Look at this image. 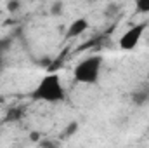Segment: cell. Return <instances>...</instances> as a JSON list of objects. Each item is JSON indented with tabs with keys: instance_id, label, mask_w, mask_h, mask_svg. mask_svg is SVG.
<instances>
[{
	"instance_id": "6da1fadb",
	"label": "cell",
	"mask_w": 149,
	"mask_h": 148,
	"mask_svg": "<svg viewBox=\"0 0 149 148\" xmlns=\"http://www.w3.org/2000/svg\"><path fill=\"white\" fill-rule=\"evenodd\" d=\"M31 98L35 101H45V103H61L66 98L64 87L61 84V77L57 73H47L31 92Z\"/></svg>"
},
{
	"instance_id": "7a4b0ae2",
	"label": "cell",
	"mask_w": 149,
	"mask_h": 148,
	"mask_svg": "<svg viewBox=\"0 0 149 148\" xmlns=\"http://www.w3.org/2000/svg\"><path fill=\"white\" fill-rule=\"evenodd\" d=\"M101 66H102V58L101 56H88L81 59L73 70V77L78 84H87L94 85L99 82L101 75Z\"/></svg>"
},
{
	"instance_id": "3957f363",
	"label": "cell",
	"mask_w": 149,
	"mask_h": 148,
	"mask_svg": "<svg viewBox=\"0 0 149 148\" xmlns=\"http://www.w3.org/2000/svg\"><path fill=\"white\" fill-rule=\"evenodd\" d=\"M148 25L146 23H139V25H134L130 26L121 37H120V49L123 51H134L137 47V44L141 42V37L144 35Z\"/></svg>"
},
{
	"instance_id": "277c9868",
	"label": "cell",
	"mask_w": 149,
	"mask_h": 148,
	"mask_svg": "<svg viewBox=\"0 0 149 148\" xmlns=\"http://www.w3.org/2000/svg\"><path fill=\"white\" fill-rule=\"evenodd\" d=\"M88 30V21L85 18H78L74 19L73 23H70L68 30H66V38H74V37H80L81 33H85Z\"/></svg>"
},
{
	"instance_id": "5b68a950",
	"label": "cell",
	"mask_w": 149,
	"mask_h": 148,
	"mask_svg": "<svg viewBox=\"0 0 149 148\" xmlns=\"http://www.w3.org/2000/svg\"><path fill=\"white\" fill-rule=\"evenodd\" d=\"M130 99H132V103L137 105V106H144V105H148L149 103V84L148 85H141V87H137V89L132 92Z\"/></svg>"
},
{
	"instance_id": "8992f818",
	"label": "cell",
	"mask_w": 149,
	"mask_h": 148,
	"mask_svg": "<svg viewBox=\"0 0 149 148\" xmlns=\"http://www.w3.org/2000/svg\"><path fill=\"white\" fill-rule=\"evenodd\" d=\"M23 115H24V110H23V108H19V106H10V108L7 110V113H5V117H3V122H7V124L17 122V120L23 118Z\"/></svg>"
},
{
	"instance_id": "52a82bcc",
	"label": "cell",
	"mask_w": 149,
	"mask_h": 148,
	"mask_svg": "<svg viewBox=\"0 0 149 148\" xmlns=\"http://www.w3.org/2000/svg\"><path fill=\"white\" fill-rule=\"evenodd\" d=\"M76 131H78V122H76V120H73V122H70V124L66 125V129H64V132H63V138H64V140L71 138Z\"/></svg>"
},
{
	"instance_id": "ba28073f",
	"label": "cell",
	"mask_w": 149,
	"mask_h": 148,
	"mask_svg": "<svg viewBox=\"0 0 149 148\" xmlns=\"http://www.w3.org/2000/svg\"><path fill=\"white\" fill-rule=\"evenodd\" d=\"M10 38H3V40H0V68L3 66V56H5V52H7V49L10 47Z\"/></svg>"
},
{
	"instance_id": "9c48e42d",
	"label": "cell",
	"mask_w": 149,
	"mask_h": 148,
	"mask_svg": "<svg viewBox=\"0 0 149 148\" xmlns=\"http://www.w3.org/2000/svg\"><path fill=\"white\" fill-rule=\"evenodd\" d=\"M135 11L139 14H149V0H135Z\"/></svg>"
},
{
	"instance_id": "30bf717a",
	"label": "cell",
	"mask_w": 149,
	"mask_h": 148,
	"mask_svg": "<svg viewBox=\"0 0 149 148\" xmlns=\"http://www.w3.org/2000/svg\"><path fill=\"white\" fill-rule=\"evenodd\" d=\"M63 9H64V4H63L61 0H56V2L52 4V7H50V14H52V16H61V14H63Z\"/></svg>"
},
{
	"instance_id": "8fae6325",
	"label": "cell",
	"mask_w": 149,
	"mask_h": 148,
	"mask_svg": "<svg viewBox=\"0 0 149 148\" xmlns=\"http://www.w3.org/2000/svg\"><path fill=\"white\" fill-rule=\"evenodd\" d=\"M19 7H21L19 0H9L7 2V11L9 12H16V11H19Z\"/></svg>"
},
{
	"instance_id": "7c38bea8",
	"label": "cell",
	"mask_w": 149,
	"mask_h": 148,
	"mask_svg": "<svg viewBox=\"0 0 149 148\" xmlns=\"http://www.w3.org/2000/svg\"><path fill=\"white\" fill-rule=\"evenodd\" d=\"M108 9H109V11H106V14H108V16H111V14H114V12H118V5H114V4H111Z\"/></svg>"
},
{
	"instance_id": "4fadbf2b",
	"label": "cell",
	"mask_w": 149,
	"mask_h": 148,
	"mask_svg": "<svg viewBox=\"0 0 149 148\" xmlns=\"http://www.w3.org/2000/svg\"><path fill=\"white\" fill-rule=\"evenodd\" d=\"M30 140H31V141H35V143H38V141H40V132H37V131H35V132H31V134H30Z\"/></svg>"
},
{
	"instance_id": "5bb4252c",
	"label": "cell",
	"mask_w": 149,
	"mask_h": 148,
	"mask_svg": "<svg viewBox=\"0 0 149 148\" xmlns=\"http://www.w3.org/2000/svg\"><path fill=\"white\" fill-rule=\"evenodd\" d=\"M148 84H149V73H148Z\"/></svg>"
}]
</instances>
